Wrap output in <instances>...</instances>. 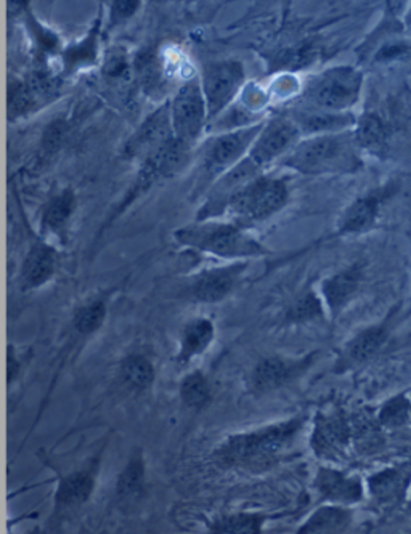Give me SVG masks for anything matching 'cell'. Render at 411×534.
Masks as SVG:
<instances>
[{
    "mask_svg": "<svg viewBox=\"0 0 411 534\" xmlns=\"http://www.w3.org/2000/svg\"><path fill=\"white\" fill-rule=\"evenodd\" d=\"M180 246L216 255L220 259L241 260L269 255L270 249L236 222L204 220L176 232Z\"/></svg>",
    "mask_w": 411,
    "mask_h": 534,
    "instance_id": "1",
    "label": "cell"
},
{
    "mask_svg": "<svg viewBox=\"0 0 411 534\" xmlns=\"http://www.w3.org/2000/svg\"><path fill=\"white\" fill-rule=\"evenodd\" d=\"M355 138L345 134L315 135L303 138L281 166L304 176H327L353 172L360 166V159L353 146Z\"/></svg>",
    "mask_w": 411,
    "mask_h": 534,
    "instance_id": "2",
    "label": "cell"
},
{
    "mask_svg": "<svg viewBox=\"0 0 411 534\" xmlns=\"http://www.w3.org/2000/svg\"><path fill=\"white\" fill-rule=\"evenodd\" d=\"M301 427L303 419L297 418L248 434L233 435L222 443L218 454L225 462L235 466L267 462L293 442Z\"/></svg>",
    "mask_w": 411,
    "mask_h": 534,
    "instance_id": "3",
    "label": "cell"
},
{
    "mask_svg": "<svg viewBox=\"0 0 411 534\" xmlns=\"http://www.w3.org/2000/svg\"><path fill=\"white\" fill-rule=\"evenodd\" d=\"M289 200V190L283 178L257 177L244 186L228 206L227 216L240 225H249L273 217Z\"/></svg>",
    "mask_w": 411,
    "mask_h": 534,
    "instance_id": "4",
    "label": "cell"
},
{
    "mask_svg": "<svg viewBox=\"0 0 411 534\" xmlns=\"http://www.w3.org/2000/svg\"><path fill=\"white\" fill-rule=\"evenodd\" d=\"M361 75L349 67H331L315 75L305 87L304 101L309 108L343 113L359 100Z\"/></svg>",
    "mask_w": 411,
    "mask_h": 534,
    "instance_id": "5",
    "label": "cell"
},
{
    "mask_svg": "<svg viewBox=\"0 0 411 534\" xmlns=\"http://www.w3.org/2000/svg\"><path fill=\"white\" fill-rule=\"evenodd\" d=\"M169 105L174 137L180 142L194 146V143L202 138L209 122L202 79L194 77L180 85Z\"/></svg>",
    "mask_w": 411,
    "mask_h": 534,
    "instance_id": "6",
    "label": "cell"
},
{
    "mask_svg": "<svg viewBox=\"0 0 411 534\" xmlns=\"http://www.w3.org/2000/svg\"><path fill=\"white\" fill-rule=\"evenodd\" d=\"M264 121L252 126L232 129L214 137L204 153V172L208 178L216 182L218 177L224 176L230 169L238 166L241 161L249 156L252 145L257 140L260 130L264 129Z\"/></svg>",
    "mask_w": 411,
    "mask_h": 534,
    "instance_id": "7",
    "label": "cell"
},
{
    "mask_svg": "<svg viewBox=\"0 0 411 534\" xmlns=\"http://www.w3.org/2000/svg\"><path fill=\"white\" fill-rule=\"evenodd\" d=\"M244 81L246 73L243 63L238 59H224L204 67L202 87L209 121L220 116L235 101L243 89Z\"/></svg>",
    "mask_w": 411,
    "mask_h": 534,
    "instance_id": "8",
    "label": "cell"
},
{
    "mask_svg": "<svg viewBox=\"0 0 411 534\" xmlns=\"http://www.w3.org/2000/svg\"><path fill=\"white\" fill-rule=\"evenodd\" d=\"M262 169L249 156L241 161L238 166L230 169L224 176L218 177L206 194V200L198 212L196 222L204 220H218L227 216L228 206L244 186L254 182L262 176Z\"/></svg>",
    "mask_w": 411,
    "mask_h": 534,
    "instance_id": "9",
    "label": "cell"
},
{
    "mask_svg": "<svg viewBox=\"0 0 411 534\" xmlns=\"http://www.w3.org/2000/svg\"><path fill=\"white\" fill-rule=\"evenodd\" d=\"M303 140V134L288 116H273L260 130L257 140L252 145L249 158L262 170L269 168L272 162L281 161Z\"/></svg>",
    "mask_w": 411,
    "mask_h": 534,
    "instance_id": "10",
    "label": "cell"
},
{
    "mask_svg": "<svg viewBox=\"0 0 411 534\" xmlns=\"http://www.w3.org/2000/svg\"><path fill=\"white\" fill-rule=\"evenodd\" d=\"M59 92V77L47 71H33L9 89V117L17 119L43 108Z\"/></svg>",
    "mask_w": 411,
    "mask_h": 534,
    "instance_id": "11",
    "label": "cell"
},
{
    "mask_svg": "<svg viewBox=\"0 0 411 534\" xmlns=\"http://www.w3.org/2000/svg\"><path fill=\"white\" fill-rule=\"evenodd\" d=\"M192 146L180 142L178 138L169 140L160 150L154 151L152 156L142 161L140 172L135 180L134 192L138 194L148 190L153 184L160 182L162 178H172L178 172H182L190 161Z\"/></svg>",
    "mask_w": 411,
    "mask_h": 534,
    "instance_id": "12",
    "label": "cell"
},
{
    "mask_svg": "<svg viewBox=\"0 0 411 534\" xmlns=\"http://www.w3.org/2000/svg\"><path fill=\"white\" fill-rule=\"evenodd\" d=\"M172 138L174 129L170 119V105L164 103L160 108L154 109L152 114L145 117L142 124L129 137L123 153L126 158L145 161Z\"/></svg>",
    "mask_w": 411,
    "mask_h": 534,
    "instance_id": "13",
    "label": "cell"
},
{
    "mask_svg": "<svg viewBox=\"0 0 411 534\" xmlns=\"http://www.w3.org/2000/svg\"><path fill=\"white\" fill-rule=\"evenodd\" d=\"M311 363L312 357L299 359L269 357L260 359L252 371V389L259 393L273 392L301 376L311 366Z\"/></svg>",
    "mask_w": 411,
    "mask_h": 534,
    "instance_id": "14",
    "label": "cell"
},
{
    "mask_svg": "<svg viewBox=\"0 0 411 534\" xmlns=\"http://www.w3.org/2000/svg\"><path fill=\"white\" fill-rule=\"evenodd\" d=\"M248 268L246 262H235L225 267L212 268L194 279L192 293L198 302L217 303L233 293L236 284Z\"/></svg>",
    "mask_w": 411,
    "mask_h": 534,
    "instance_id": "15",
    "label": "cell"
},
{
    "mask_svg": "<svg viewBox=\"0 0 411 534\" xmlns=\"http://www.w3.org/2000/svg\"><path fill=\"white\" fill-rule=\"evenodd\" d=\"M57 270V252L51 242H34L26 254L25 262L20 271V281L23 289H36L49 283Z\"/></svg>",
    "mask_w": 411,
    "mask_h": 534,
    "instance_id": "16",
    "label": "cell"
},
{
    "mask_svg": "<svg viewBox=\"0 0 411 534\" xmlns=\"http://www.w3.org/2000/svg\"><path fill=\"white\" fill-rule=\"evenodd\" d=\"M349 426L339 414H319L311 444L320 458H335L349 442Z\"/></svg>",
    "mask_w": 411,
    "mask_h": 534,
    "instance_id": "17",
    "label": "cell"
},
{
    "mask_svg": "<svg viewBox=\"0 0 411 534\" xmlns=\"http://www.w3.org/2000/svg\"><path fill=\"white\" fill-rule=\"evenodd\" d=\"M288 116L293 119L294 124L301 130V134L315 137V135L337 134L344 127L351 126L353 117L345 113H328L315 108H296L289 111Z\"/></svg>",
    "mask_w": 411,
    "mask_h": 534,
    "instance_id": "18",
    "label": "cell"
},
{
    "mask_svg": "<svg viewBox=\"0 0 411 534\" xmlns=\"http://www.w3.org/2000/svg\"><path fill=\"white\" fill-rule=\"evenodd\" d=\"M75 208H76V196L73 190L67 188L57 196H53L43 206L41 214V230L43 236L65 241Z\"/></svg>",
    "mask_w": 411,
    "mask_h": 534,
    "instance_id": "19",
    "label": "cell"
},
{
    "mask_svg": "<svg viewBox=\"0 0 411 534\" xmlns=\"http://www.w3.org/2000/svg\"><path fill=\"white\" fill-rule=\"evenodd\" d=\"M216 327L208 318H194L188 321L180 334V349L177 351V363L188 365L192 359L208 350L214 341Z\"/></svg>",
    "mask_w": 411,
    "mask_h": 534,
    "instance_id": "20",
    "label": "cell"
},
{
    "mask_svg": "<svg viewBox=\"0 0 411 534\" xmlns=\"http://www.w3.org/2000/svg\"><path fill=\"white\" fill-rule=\"evenodd\" d=\"M315 486L328 501L352 504L361 499V483L357 478L344 475L335 468H320Z\"/></svg>",
    "mask_w": 411,
    "mask_h": 534,
    "instance_id": "21",
    "label": "cell"
},
{
    "mask_svg": "<svg viewBox=\"0 0 411 534\" xmlns=\"http://www.w3.org/2000/svg\"><path fill=\"white\" fill-rule=\"evenodd\" d=\"M95 490V476L91 472H73L59 483L55 492L57 509H76L91 499Z\"/></svg>",
    "mask_w": 411,
    "mask_h": 534,
    "instance_id": "22",
    "label": "cell"
},
{
    "mask_svg": "<svg viewBox=\"0 0 411 534\" xmlns=\"http://www.w3.org/2000/svg\"><path fill=\"white\" fill-rule=\"evenodd\" d=\"M100 23L93 26L84 39L67 47L61 53V65L65 75H73L79 69L95 67L99 61V47H100Z\"/></svg>",
    "mask_w": 411,
    "mask_h": 534,
    "instance_id": "23",
    "label": "cell"
},
{
    "mask_svg": "<svg viewBox=\"0 0 411 534\" xmlns=\"http://www.w3.org/2000/svg\"><path fill=\"white\" fill-rule=\"evenodd\" d=\"M360 279V268L352 267L323 281L321 294L331 313H337L352 299L353 294L359 289Z\"/></svg>",
    "mask_w": 411,
    "mask_h": 534,
    "instance_id": "24",
    "label": "cell"
},
{
    "mask_svg": "<svg viewBox=\"0 0 411 534\" xmlns=\"http://www.w3.org/2000/svg\"><path fill=\"white\" fill-rule=\"evenodd\" d=\"M387 333L383 326H375L365 329L363 333L353 337L349 345L345 347L341 365L343 366H351L355 363H361L365 359L371 358L376 351L386 342Z\"/></svg>",
    "mask_w": 411,
    "mask_h": 534,
    "instance_id": "25",
    "label": "cell"
},
{
    "mask_svg": "<svg viewBox=\"0 0 411 534\" xmlns=\"http://www.w3.org/2000/svg\"><path fill=\"white\" fill-rule=\"evenodd\" d=\"M119 376L127 389L134 392H146L154 382V367L146 357L132 353L121 361Z\"/></svg>",
    "mask_w": 411,
    "mask_h": 534,
    "instance_id": "26",
    "label": "cell"
},
{
    "mask_svg": "<svg viewBox=\"0 0 411 534\" xmlns=\"http://www.w3.org/2000/svg\"><path fill=\"white\" fill-rule=\"evenodd\" d=\"M145 488V460L142 454H135L119 474L116 494L124 502H134L140 498Z\"/></svg>",
    "mask_w": 411,
    "mask_h": 534,
    "instance_id": "27",
    "label": "cell"
},
{
    "mask_svg": "<svg viewBox=\"0 0 411 534\" xmlns=\"http://www.w3.org/2000/svg\"><path fill=\"white\" fill-rule=\"evenodd\" d=\"M378 198L367 196L355 200L349 209L345 210L343 220L339 224L341 233H357L373 225L378 214Z\"/></svg>",
    "mask_w": 411,
    "mask_h": 534,
    "instance_id": "28",
    "label": "cell"
},
{
    "mask_svg": "<svg viewBox=\"0 0 411 534\" xmlns=\"http://www.w3.org/2000/svg\"><path fill=\"white\" fill-rule=\"evenodd\" d=\"M180 397L185 406L190 409L208 408L212 400V389L208 377L200 371L186 374L180 384Z\"/></svg>",
    "mask_w": 411,
    "mask_h": 534,
    "instance_id": "29",
    "label": "cell"
},
{
    "mask_svg": "<svg viewBox=\"0 0 411 534\" xmlns=\"http://www.w3.org/2000/svg\"><path fill=\"white\" fill-rule=\"evenodd\" d=\"M349 512L341 507H321L312 515L297 534H325L336 531L349 522Z\"/></svg>",
    "mask_w": 411,
    "mask_h": 534,
    "instance_id": "30",
    "label": "cell"
},
{
    "mask_svg": "<svg viewBox=\"0 0 411 534\" xmlns=\"http://www.w3.org/2000/svg\"><path fill=\"white\" fill-rule=\"evenodd\" d=\"M264 517L257 514H235L217 520L210 534H260Z\"/></svg>",
    "mask_w": 411,
    "mask_h": 534,
    "instance_id": "31",
    "label": "cell"
},
{
    "mask_svg": "<svg viewBox=\"0 0 411 534\" xmlns=\"http://www.w3.org/2000/svg\"><path fill=\"white\" fill-rule=\"evenodd\" d=\"M107 318V302L103 299L89 302L77 309L73 318V326L79 334L91 335L100 329Z\"/></svg>",
    "mask_w": 411,
    "mask_h": 534,
    "instance_id": "32",
    "label": "cell"
},
{
    "mask_svg": "<svg viewBox=\"0 0 411 534\" xmlns=\"http://www.w3.org/2000/svg\"><path fill=\"white\" fill-rule=\"evenodd\" d=\"M355 142L367 150H381L386 142V127L381 119L375 114L361 117L355 132Z\"/></svg>",
    "mask_w": 411,
    "mask_h": 534,
    "instance_id": "33",
    "label": "cell"
},
{
    "mask_svg": "<svg viewBox=\"0 0 411 534\" xmlns=\"http://www.w3.org/2000/svg\"><path fill=\"white\" fill-rule=\"evenodd\" d=\"M402 488L403 475L399 470H392V468L376 474L369 480V490L379 499H392L402 491Z\"/></svg>",
    "mask_w": 411,
    "mask_h": 534,
    "instance_id": "34",
    "label": "cell"
},
{
    "mask_svg": "<svg viewBox=\"0 0 411 534\" xmlns=\"http://www.w3.org/2000/svg\"><path fill=\"white\" fill-rule=\"evenodd\" d=\"M323 315V307L319 295L313 293L304 294L303 297H299L294 302L293 305L288 310V321L291 323H307L315 318H320Z\"/></svg>",
    "mask_w": 411,
    "mask_h": 534,
    "instance_id": "35",
    "label": "cell"
},
{
    "mask_svg": "<svg viewBox=\"0 0 411 534\" xmlns=\"http://www.w3.org/2000/svg\"><path fill=\"white\" fill-rule=\"evenodd\" d=\"M408 411H410L408 400L405 397H395L383 406L379 419L387 427L402 426L408 419Z\"/></svg>",
    "mask_w": 411,
    "mask_h": 534,
    "instance_id": "36",
    "label": "cell"
},
{
    "mask_svg": "<svg viewBox=\"0 0 411 534\" xmlns=\"http://www.w3.org/2000/svg\"><path fill=\"white\" fill-rule=\"evenodd\" d=\"M67 137V122L63 121H53L49 127L43 130V150L45 154H51L59 150V146L65 142Z\"/></svg>",
    "mask_w": 411,
    "mask_h": 534,
    "instance_id": "37",
    "label": "cell"
},
{
    "mask_svg": "<svg viewBox=\"0 0 411 534\" xmlns=\"http://www.w3.org/2000/svg\"><path fill=\"white\" fill-rule=\"evenodd\" d=\"M140 2L137 0H118V2H111V15L109 20L111 23H121V21H127L129 18L134 15L137 10L140 9Z\"/></svg>",
    "mask_w": 411,
    "mask_h": 534,
    "instance_id": "38",
    "label": "cell"
},
{
    "mask_svg": "<svg viewBox=\"0 0 411 534\" xmlns=\"http://www.w3.org/2000/svg\"><path fill=\"white\" fill-rule=\"evenodd\" d=\"M20 361H18L15 350H12V345L9 347V357H7V379H9V384L15 382V379L18 377L20 373Z\"/></svg>",
    "mask_w": 411,
    "mask_h": 534,
    "instance_id": "39",
    "label": "cell"
},
{
    "mask_svg": "<svg viewBox=\"0 0 411 534\" xmlns=\"http://www.w3.org/2000/svg\"><path fill=\"white\" fill-rule=\"evenodd\" d=\"M403 51H407V47L405 45H387L384 47L381 53H378V59H395V57H399V55H402Z\"/></svg>",
    "mask_w": 411,
    "mask_h": 534,
    "instance_id": "40",
    "label": "cell"
}]
</instances>
